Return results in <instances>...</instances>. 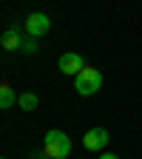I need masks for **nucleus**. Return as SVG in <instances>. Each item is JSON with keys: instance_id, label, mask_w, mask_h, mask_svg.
I'll list each match as a JSON object with an SVG mask.
<instances>
[{"instance_id": "3", "label": "nucleus", "mask_w": 142, "mask_h": 159, "mask_svg": "<svg viewBox=\"0 0 142 159\" xmlns=\"http://www.w3.org/2000/svg\"><path fill=\"white\" fill-rule=\"evenodd\" d=\"M48 29H51V20H48V14H43V11H31L29 17H26V23H23V31L29 34V37H43V34H48Z\"/></svg>"}, {"instance_id": "6", "label": "nucleus", "mask_w": 142, "mask_h": 159, "mask_svg": "<svg viewBox=\"0 0 142 159\" xmlns=\"http://www.w3.org/2000/svg\"><path fill=\"white\" fill-rule=\"evenodd\" d=\"M23 43H26V37H23V31H20L17 26H9L3 34H0V46H3L6 51H14V48H23Z\"/></svg>"}, {"instance_id": "5", "label": "nucleus", "mask_w": 142, "mask_h": 159, "mask_svg": "<svg viewBox=\"0 0 142 159\" xmlns=\"http://www.w3.org/2000/svg\"><path fill=\"white\" fill-rule=\"evenodd\" d=\"M83 68H85V60L80 57L77 51H66L63 57H60V71H63V74H71V77H77Z\"/></svg>"}, {"instance_id": "10", "label": "nucleus", "mask_w": 142, "mask_h": 159, "mask_svg": "<svg viewBox=\"0 0 142 159\" xmlns=\"http://www.w3.org/2000/svg\"><path fill=\"white\" fill-rule=\"evenodd\" d=\"M97 159H119V156H117V153H99Z\"/></svg>"}, {"instance_id": "2", "label": "nucleus", "mask_w": 142, "mask_h": 159, "mask_svg": "<svg viewBox=\"0 0 142 159\" xmlns=\"http://www.w3.org/2000/svg\"><path fill=\"white\" fill-rule=\"evenodd\" d=\"M99 88H103V74H99L97 68H91V66H85L83 71L74 77V91L83 94V97H91Z\"/></svg>"}, {"instance_id": "11", "label": "nucleus", "mask_w": 142, "mask_h": 159, "mask_svg": "<svg viewBox=\"0 0 142 159\" xmlns=\"http://www.w3.org/2000/svg\"><path fill=\"white\" fill-rule=\"evenodd\" d=\"M43 159H51V156H43Z\"/></svg>"}, {"instance_id": "4", "label": "nucleus", "mask_w": 142, "mask_h": 159, "mask_svg": "<svg viewBox=\"0 0 142 159\" xmlns=\"http://www.w3.org/2000/svg\"><path fill=\"white\" fill-rule=\"evenodd\" d=\"M108 139H111V134H108L105 128H91V131H85V136H83V145H85L88 151H103V148L108 145Z\"/></svg>"}, {"instance_id": "7", "label": "nucleus", "mask_w": 142, "mask_h": 159, "mask_svg": "<svg viewBox=\"0 0 142 159\" xmlns=\"http://www.w3.org/2000/svg\"><path fill=\"white\" fill-rule=\"evenodd\" d=\"M17 94H14V88L9 85V83H3V85H0V108H3V111H9L11 105H17Z\"/></svg>"}, {"instance_id": "8", "label": "nucleus", "mask_w": 142, "mask_h": 159, "mask_svg": "<svg viewBox=\"0 0 142 159\" xmlns=\"http://www.w3.org/2000/svg\"><path fill=\"white\" fill-rule=\"evenodd\" d=\"M37 105H40V99H37V94H34V91L20 94V99H17V108H20V111H34Z\"/></svg>"}, {"instance_id": "1", "label": "nucleus", "mask_w": 142, "mask_h": 159, "mask_svg": "<svg viewBox=\"0 0 142 159\" xmlns=\"http://www.w3.org/2000/svg\"><path fill=\"white\" fill-rule=\"evenodd\" d=\"M71 153V139H68V134H63V131H48L46 136H43V156H51V159H66Z\"/></svg>"}, {"instance_id": "9", "label": "nucleus", "mask_w": 142, "mask_h": 159, "mask_svg": "<svg viewBox=\"0 0 142 159\" xmlns=\"http://www.w3.org/2000/svg\"><path fill=\"white\" fill-rule=\"evenodd\" d=\"M20 51H23V54H34L37 51V37H26V43H23Z\"/></svg>"}]
</instances>
